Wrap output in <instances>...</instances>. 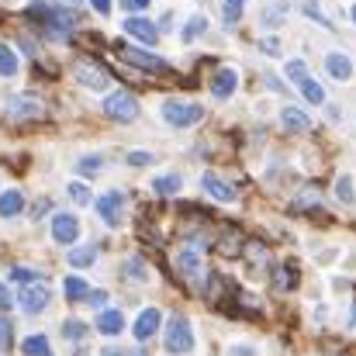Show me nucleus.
Returning <instances> with one entry per match:
<instances>
[{
	"label": "nucleus",
	"mask_w": 356,
	"mask_h": 356,
	"mask_svg": "<svg viewBox=\"0 0 356 356\" xmlns=\"http://www.w3.org/2000/svg\"><path fill=\"white\" fill-rule=\"evenodd\" d=\"M166 350L170 353H191L194 350V332H191V322L184 315L170 318V325H166Z\"/></svg>",
	"instance_id": "obj_3"
},
{
	"label": "nucleus",
	"mask_w": 356,
	"mask_h": 356,
	"mask_svg": "<svg viewBox=\"0 0 356 356\" xmlns=\"http://www.w3.org/2000/svg\"><path fill=\"white\" fill-rule=\"evenodd\" d=\"M287 76H291L294 83H301V80H308V66H305L301 59H291V63H287Z\"/></svg>",
	"instance_id": "obj_33"
},
{
	"label": "nucleus",
	"mask_w": 356,
	"mask_h": 356,
	"mask_svg": "<svg viewBox=\"0 0 356 356\" xmlns=\"http://www.w3.org/2000/svg\"><path fill=\"white\" fill-rule=\"evenodd\" d=\"M163 118L170 121L173 128H191V124H197V121L204 118V111H201L197 104H184V101H166V104H163Z\"/></svg>",
	"instance_id": "obj_5"
},
{
	"label": "nucleus",
	"mask_w": 356,
	"mask_h": 356,
	"mask_svg": "<svg viewBox=\"0 0 356 356\" xmlns=\"http://www.w3.org/2000/svg\"><path fill=\"white\" fill-rule=\"evenodd\" d=\"M118 52L128 66H138V70H149V73H166V59H159V56H149V52L128 49V45H118Z\"/></svg>",
	"instance_id": "obj_7"
},
{
	"label": "nucleus",
	"mask_w": 356,
	"mask_h": 356,
	"mask_svg": "<svg viewBox=\"0 0 356 356\" xmlns=\"http://www.w3.org/2000/svg\"><path fill=\"white\" fill-rule=\"evenodd\" d=\"M101 166H104V159H101V156H87V159H80V166H76V170H80L83 177H97V170H101Z\"/></svg>",
	"instance_id": "obj_31"
},
{
	"label": "nucleus",
	"mask_w": 356,
	"mask_h": 356,
	"mask_svg": "<svg viewBox=\"0 0 356 356\" xmlns=\"http://www.w3.org/2000/svg\"><path fill=\"white\" fill-rule=\"evenodd\" d=\"M229 356H252V350H232Z\"/></svg>",
	"instance_id": "obj_44"
},
{
	"label": "nucleus",
	"mask_w": 356,
	"mask_h": 356,
	"mask_svg": "<svg viewBox=\"0 0 356 356\" xmlns=\"http://www.w3.org/2000/svg\"><path fill=\"white\" fill-rule=\"evenodd\" d=\"M353 21H356V3H353Z\"/></svg>",
	"instance_id": "obj_46"
},
{
	"label": "nucleus",
	"mask_w": 356,
	"mask_h": 356,
	"mask_svg": "<svg viewBox=\"0 0 356 356\" xmlns=\"http://www.w3.org/2000/svg\"><path fill=\"white\" fill-rule=\"evenodd\" d=\"M7 111H10V118H42V104L28 101V97H10Z\"/></svg>",
	"instance_id": "obj_16"
},
{
	"label": "nucleus",
	"mask_w": 356,
	"mask_h": 356,
	"mask_svg": "<svg viewBox=\"0 0 356 356\" xmlns=\"http://www.w3.org/2000/svg\"><path fill=\"white\" fill-rule=\"evenodd\" d=\"M63 3H66V7H76V3H80V0H63Z\"/></svg>",
	"instance_id": "obj_45"
},
{
	"label": "nucleus",
	"mask_w": 356,
	"mask_h": 356,
	"mask_svg": "<svg viewBox=\"0 0 356 356\" xmlns=\"http://www.w3.org/2000/svg\"><path fill=\"white\" fill-rule=\"evenodd\" d=\"M94 259H97V245H80V249L70 252V263L73 266H90Z\"/></svg>",
	"instance_id": "obj_26"
},
{
	"label": "nucleus",
	"mask_w": 356,
	"mask_h": 356,
	"mask_svg": "<svg viewBox=\"0 0 356 356\" xmlns=\"http://www.w3.org/2000/svg\"><path fill=\"white\" fill-rule=\"evenodd\" d=\"M83 301H87V305H94V308H104V301H108V291H90Z\"/></svg>",
	"instance_id": "obj_39"
},
{
	"label": "nucleus",
	"mask_w": 356,
	"mask_h": 356,
	"mask_svg": "<svg viewBox=\"0 0 356 356\" xmlns=\"http://www.w3.org/2000/svg\"><path fill=\"white\" fill-rule=\"evenodd\" d=\"M201 187H204L215 201H236V187H229L218 173H204V177H201Z\"/></svg>",
	"instance_id": "obj_14"
},
{
	"label": "nucleus",
	"mask_w": 356,
	"mask_h": 356,
	"mask_svg": "<svg viewBox=\"0 0 356 356\" xmlns=\"http://www.w3.org/2000/svg\"><path fill=\"white\" fill-rule=\"evenodd\" d=\"M10 346H14V325H10V318L0 315V350H10Z\"/></svg>",
	"instance_id": "obj_32"
},
{
	"label": "nucleus",
	"mask_w": 356,
	"mask_h": 356,
	"mask_svg": "<svg viewBox=\"0 0 356 356\" xmlns=\"http://www.w3.org/2000/svg\"><path fill=\"white\" fill-rule=\"evenodd\" d=\"M104 115L115 121H135L138 118V104L128 90H115L111 97H104Z\"/></svg>",
	"instance_id": "obj_6"
},
{
	"label": "nucleus",
	"mask_w": 356,
	"mask_h": 356,
	"mask_svg": "<svg viewBox=\"0 0 356 356\" xmlns=\"http://www.w3.org/2000/svg\"><path fill=\"white\" fill-rule=\"evenodd\" d=\"M242 256H245V263H249L256 273L270 266V249H266L259 238H249V242H242Z\"/></svg>",
	"instance_id": "obj_13"
},
{
	"label": "nucleus",
	"mask_w": 356,
	"mask_h": 356,
	"mask_svg": "<svg viewBox=\"0 0 356 356\" xmlns=\"http://www.w3.org/2000/svg\"><path fill=\"white\" fill-rule=\"evenodd\" d=\"M21 353L24 356H52V346H49L45 336H28V339L21 343Z\"/></svg>",
	"instance_id": "obj_24"
},
{
	"label": "nucleus",
	"mask_w": 356,
	"mask_h": 356,
	"mask_svg": "<svg viewBox=\"0 0 356 356\" xmlns=\"http://www.w3.org/2000/svg\"><path fill=\"white\" fill-rule=\"evenodd\" d=\"M52 238L59 242V245H73L76 238H80V222H76V215H56L52 218Z\"/></svg>",
	"instance_id": "obj_9"
},
{
	"label": "nucleus",
	"mask_w": 356,
	"mask_h": 356,
	"mask_svg": "<svg viewBox=\"0 0 356 356\" xmlns=\"http://www.w3.org/2000/svg\"><path fill=\"white\" fill-rule=\"evenodd\" d=\"M301 94H305V101H312V104H322V101H325V90H322L312 76L301 80Z\"/></svg>",
	"instance_id": "obj_29"
},
{
	"label": "nucleus",
	"mask_w": 356,
	"mask_h": 356,
	"mask_svg": "<svg viewBox=\"0 0 356 356\" xmlns=\"http://www.w3.org/2000/svg\"><path fill=\"white\" fill-rule=\"evenodd\" d=\"M325 70H329L336 80H350V76H353V59L343 56V52H332V56H325Z\"/></svg>",
	"instance_id": "obj_15"
},
{
	"label": "nucleus",
	"mask_w": 356,
	"mask_h": 356,
	"mask_svg": "<svg viewBox=\"0 0 356 356\" xmlns=\"http://www.w3.org/2000/svg\"><path fill=\"white\" fill-rule=\"evenodd\" d=\"M124 277H135V280H145V266H142V259H138V256L124 263Z\"/></svg>",
	"instance_id": "obj_36"
},
{
	"label": "nucleus",
	"mask_w": 356,
	"mask_h": 356,
	"mask_svg": "<svg viewBox=\"0 0 356 356\" xmlns=\"http://www.w3.org/2000/svg\"><path fill=\"white\" fill-rule=\"evenodd\" d=\"M159 322H163V315H159V308H145L138 318H135V339L138 343H145V339H152L156 332H159Z\"/></svg>",
	"instance_id": "obj_12"
},
{
	"label": "nucleus",
	"mask_w": 356,
	"mask_h": 356,
	"mask_svg": "<svg viewBox=\"0 0 356 356\" xmlns=\"http://www.w3.org/2000/svg\"><path fill=\"white\" fill-rule=\"evenodd\" d=\"M24 17H28V21H38L52 38H66V35L76 28V14H73L70 7H49V3H42V0L28 3V7H24Z\"/></svg>",
	"instance_id": "obj_1"
},
{
	"label": "nucleus",
	"mask_w": 356,
	"mask_h": 356,
	"mask_svg": "<svg viewBox=\"0 0 356 356\" xmlns=\"http://www.w3.org/2000/svg\"><path fill=\"white\" fill-rule=\"evenodd\" d=\"M336 191H339V197H343L346 204H353V201H356V191H353V184H350L346 177L339 180V187H336Z\"/></svg>",
	"instance_id": "obj_37"
},
{
	"label": "nucleus",
	"mask_w": 356,
	"mask_h": 356,
	"mask_svg": "<svg viewBox=\"0 0 356 356\" xmlns=\"http://www.w3.org/2000/svg\"><path fill=\"white\" fill-rule=\"evenodd\" d=\"M280 118H284V128H287V131H308V128H312V118H308L305 111H298V108H284Z\"/></svg>",
	"instance_id": "obj_22"
},
{
	"label": "nucleus",
	"mask_w": 356,
	"mask_h": 356,
	"mask_svg": "<svg viewBox=\"0 0 356 356\" xmlns=\"http://www.w3.org/2000/svg\"><path fill=\"white\" fill-rule=\"evenodd\" d=\"M17 73V56L0 42V76H14Z\"/></svg>",
	"instance_id": "obj_27"
},
{
	"label": "nucleus",
	"mask_w": 356,
	"mask_h": 356,
	"mask_svg": "<svg viewBox=\"0 0 356 356\" xmlns=\"http://www.w3.org/2000/svg\"><path fill=\"white\" fill-rule=\"evenodd\" d=\"M128 163H131V166H145V163H152V156H149V152H131Z\"/></svg>",
	"instance_id": "obj_40"
},
{
	"label": "nucleus",
	"mask_w": 356,
	"mask_h": 356,
	"mask_svg": "<svg viewBox=\"0 0 356 356\" xmlns=\"http://www.w3.org/2000/svg\"><path fill=\"white\" fill-rule=\"evenodd\" d=\"M73 73H76V80H80L87 90H108V87H111V73H108L101 63H94V59H80Z\"/></svg>",
	"instance_id": "obj_4"
},
{
	"label": "nucleus",
	"mask_w": 356,
	"mask_h": 356,
	"mask_svg": "<svg viewBox=\"0 0 356 356\" xmlns=\"http://www.w3.org/2000/svg\"><path fill=\"white\" fill-rule=\"evenodd\" d=\"M49 301H52V291H49L45 280L24 284L21 294H17V305H21V312H28V315H42V312L49 308Z\"/></svg>",
	"instance_id": "obj_2"
},
{
	"label": "nucleus",
	"mask_w": 356,
	"mask_h": 356,
	"mask_svg": "<svg viewBox=\"0 0 356 356\" xmlns=\"http://www.w3.org/2000/svg\"><path fill=\"white\" fill-rule=\"evenodd\" d=\"M218 252L229 256V259H232V256H242V232H238V229H229V232L222 236V242H218Z\"/></svg>",
	"instance_id": "obj_23"
},
{
	"label": "nucleus",
	"mask_w": 356,
	"mask_h": 356,
	"mask_svg": "<svg viewBox=\"0 0 356 356\" xmlns=\"http://www.w3.org/2000/svg\"><path fill=\"white\" fill-rule=\"evenodd\" d=\"M90 3H94L97 14H108V10H111V0H90Z\"/></svg>",
	"instance_id": "obj_42"
},
{
	"label": "nucleus",
	"mask_w": 356,
	"mask_h": 356,
	"mask_svg": "<svg viewBox=\"0 0 356 356\" xmlns=\"http://www.w3.org/2000/svg\"><path fill=\"white\" fill-rule=\"evenodd\" d=\"M184 187V177L180 173H166V177H156L152 180V191L159 194V197H170V194H177Z\"/></svg>",
	"instance_id": "obj_20"
},
{
	"label": "nucleus",
	"mask_w": 356,
	"mask_h": 356,
	"mask_svg": "<svg viewBox=\"0 0 356 356\" xmlns=\"http://www.w3.org/2000/svg\"><path fill=\"white\" fill-rule=\"evenodd\" d=\"M21 208H24V197L17 191H3L0 194V218H14V215H21Z\"/></svg>",
	"instance_id": "obj_21"
},
{
	"label": "nucleus",
	"mask_w": 356,
	"mask_h": 356,
	"mask_svg": "<svg viewBox=\"0 0 356 356\" xmlns=\"http://www.w3.org/2000/svg\"><path fill=\"white\" fill-rule=\"evenodd\" d=\"M121 7H128V10H145L149 0H121Z\"/></svg>",
	"instance_id": "obj_41"
},
{
	"label": "nucleus",
	"mask_w": 356,
	"mask_h": 356,
	"mask_svg": "<svg viewBox=\"0 0 356 356\" xmlns=\"http://www.w3.org/2000/svg\"><path fill=\"white\" fill-rule=\"evenodd\" d=\"M204 28H208V21L197 14V17H191L187 24H184V42H194V38H201L204 35Z\"/></svg>",
	"instance_id": "obj_28"
},
{
	"label": "nucleus",
	"mask_w": 356,
	"mask_h": 356,
	"mask_svg": "<svg viewBox=\"0 0 356 356\" xmlns=\"http://www.w3.org/2000/svg\"><path fill=\"white\" fill-rule=\"evenodd\" d=\"M238 76L232 70H218V76L211 80V94L218 97V101H225V97H232V90H236Z\"/></svg>",
	"instance_id": "obj_19"
},
{
	"label": "nucleus",
	"mask_w": 356,
	"mask_h": 356,
	"mask_svg": "<svg viewBox=\"0 0 356 356\" xmlns=\"http://www.w3.org/2000/svg\"><path fill=\"white\" fill-rule=\"evenodd\" d=\"M298 280H301V270H298V263H294V259H287V263L273 273V284H277L280 291H294V287H298Z\"/></svg>",
	"instance_id": "obj_17"
},
{
	"label": "nucleus",
	"mask_w": 356,
	"mask_h": 356,
	"mask_svg": "<svg viewBox=\"0 0 356 356\" xmlns=\"http://www.w3.org/2000/svg\"><path fill=\"white\" fill-rule=\"evenodd\" d=\"M124 31H128L135 42H142V45H156V42H159V28H156L152 21H145V17H128V21H124Z\"/></svg>",
	"instance_id": "obj_11"
},
{
	"label": "nucleus",
	"mask_w": 356,
	"mask_h": 356,
	"mask_svg": "<svg viewBox=\"0 0 356 356\" xmlns=\"http://www.w3.org/2000/svg\"><path fill=\"white\" fill-rule=\"evenodd\" d=\"M238 14H242V3H238V0H229V3H225V21H229V24H236Z\"/></svg>",
	"instance_id": "obj_38"
},
{
	"label": "nucleus",
	"mask_w": 356,
	"mask_h": 356,
	"mask_svg": "<svg viewBox=\"0 0 356 356\" xmlns=\"http://www.w3.org/2000/svg\"><path fill=\"white\" fill-rule=\"evenodd\" d=\"M238 3H242V0H238Z\"/></svg>",
	"instance_id": "obj_47"
},
{
	"label": "nucleus",
	"mask_w": 356,
	"mask_h": 356,
	"mask_svg": "<svg viewBox=\"0 0 356 356\" xmlns=\"http://www.w3.org/2000/svg\"><path fill=\"white\" fill-rule=\"evenodd\" d=\"M97 215H101L108 225H121V215H124V194H121V191H108L104 197H97Z\"/></svg>",
	"instance_id": "obj_8"
},
{
	"label": "nucleus",
	"mask_w": 356,
	"mask_h": 356,
	"mask_svg": "<svg viewBox=\"0 0 356 356\" xmlns=\"http://www.w3.org/2000/svg\"><path fill=\"white\" fill-rule=\"evenodd\" d=\"M3 308H10V294H7V287L0 284V312H3Z\"/></svg>",
	"instance_id": "obj_43"
},
{
	"label": "nucleus",
	"mask_w": 356,
	"mask_h": 356,
	"mask_svg": "<svg viewBox=\"0 0 356 356\" xmlns=\"http://www.w3.org/2000/svg\"><path fill=\"white\" fill-rule=\"evenodd\" d=\"M121 329H124V315H121V312L104 308V312L97 315V332H104V336H118Z\"/></svg>",
	"instance_id": "obj_18"
},
{
	"label": "nucleus",
	"mask_w": 356,
	"mask_h": 356,
	"mask_svg": "<svg viewBox=\"0 0 356 356\" xmlns=\"http://www.w3.org/2000/svg\"><path fill=\"white\" fill-rule=\"evenodd\" d=\"M63 336H66V339H73V343H80V339H87V325H83V322H76V318H70V322L63 325Z\"/></svg>",
	"instance_id": "obj_30"
},
{
	"label": "nucleus",
	"mask_w": 356,
	"mask_h": 356,
	"mask_svg": "<svg viewBox=\"0 0 356 356\" xmlns=\"http://www.w3.org/2000/svg\"><path fill=\"white\" fill-rule=\"evenodd\" d=\"M63 287H66V298H70V301H83V298L90 294V287H87V280H83V277H66V284H63Z\"/></svg>",
	"instance_id": "obj_25"
},
{
	"label": "nucleus",
	"mask_w": 356,
	"mask_h": 356,
	"mask_svg": "<svg viewBox=\"0 0 356 356\" xmlns=\"http://www.w3.org/2000/svg\"><path fill=\"white\" fill-rule=\"evenodd\" d=\"M70 197H73L76 204H90V187H87V184H76V180H73V184H70Z\"/></svg>",
	"instance_id": "obj_34"
},
{
	"label": "nucleus",
	"mask_w": 356,
	"mask_h": 356,
	"mask_svg": "<svg viewBox=\"0 0 356 356\" xmlns=\"http://www.w3.org/2000/svg\"><path fill=\"white\" fill-rule=\"evenodd\" d=\"M177 270L184 280H201V249L197 245H184L177 252Z\"/></svg>",
	"instance_id": "obj_10"
},
{
	"label": "nucleus",
	"mask_w": 356,
	"mask_h": 356,
	"mask_svg": "<svg viewBox=\"0 0 356 356\" xmlns=\"http://www.w3.org/2000/svg\"><path fill=\"white\" fill-rule=\"evenodd\" d=\"M10 280H17V284L24 287V284H35L38 273H35V270H24V266H14V270H10Z\"/></svg>",
	"instance_id": "obj_35"
}]
</instances>
